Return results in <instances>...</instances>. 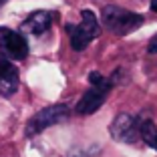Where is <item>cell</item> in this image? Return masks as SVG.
Segmentation results:
<instances>
[{
	"mask_svg": "<svg viewBox=\"0 0 157 157\" xmlns=\"http://www.w3.org/2000/svg\"><path fill=\"white\" fill-rule=\"evenodd\" d=\"M149 52H157V36H153L151 38V42H149V48H147Z\"/></svg>",
	"mask_w": 157,
	"mask_h": 157,
	"instance_id": "cell-10",
	"label": "cell"
},
{
	"mask_svg": "<svg viewBox=\"0 0 157 157\" xmlns=\"http://www.w3.org/2000/svg\"><path fill=\"white\" fill-rule=\"evenodd\" d=\"M111 135L121 143H135L139 139V119H135L129 113L117 115L111 123Z\"/></svg>",
	"mask_w": 157,
	"mask_h": 157,
	"instance_id": "cell-6",
	"label": "cell"
},
{
	"mask_svg": "<svg viewBox=\"0 0 157 157\" xmlns=\"http://www.w3.org/2000/svg\"><path fill=\"white\" fill-rule=\"evenodd\" d=\"M139 139L157 151V127L151 119H139Z\"/></svg>",
	"mask_w": 157,
	"mask_h": 157,
	"instance_id": "cell-9",
	"label": "cell"
},
{
	"mask_svg": "<svg viewBox=\"0 0 157 157\" xmlns=\"http://www.w3.org/2000/svg\"><path fill=\"white\" fill-rule=\"evenodd\" d=\"M2 2H4V0H0V4H2Z\"/></svg>",
	"mask_w": 157,
	"mask_h": 157,
	"instance_id": "cell-12",
	"label": "cell"
},
{
	"mask_svg": "<svg viewBox=\"0 0 157 157\" xmlns=\"http://www.w3.org/2000/svg\"><path fill=\"white\" fill-rule=\"evenodd\" d=\"M52 18L55 14L48 12V10H38V12H33L26 20L22 22V33H28V34H42L46 33L52 24Z\"/></svg>",
	"mask_w": 157,
	"mask_h": 157,
	"instance_id": "cell-8",
	"label": "cell"
},
{
	"mask_svg": "<svg viewBox=\"0 0 157 157\" xmlns=\"http://www.w3.org/2000/svg\"><path fill=\"white\" fill-rule=\"evenodd\" d=\"M67 30H69V36H71V46L75 51H85L89 46V42L99 36L97 16L91 10H83L81 12V24H69Z\"/></svg>",
	"mask_w": 157,
	"mask_h": 157,
	"instance_id": "cell-3",
	"label": "cell"
},
{
	"mask_svg": "<svg viewBox=\"0 0 157 157\" xmlns=\"http://www.w3.org/2000/svg\"><path fill=\"white\" fill-rule=\"evenodd\" d=\"M103 24L115 34H129L143 24V16L119 6H105L103 8Z\"/></svg>",
	"mask_w": 157,
	"mask_h": 157,
	"instance_id": "cell-2",
	"label": "cell"
},
{
	"mask_svg": "<svg viewBox=\"0 0 157 157\" xmlns=\"http://www.w3.org/2000/svg\"><path fill=\"white\" fill-rule=\"evenodd\" d=\"M69 115H71V109L67 105H63V103L44 107V109H40V111H38L36 115L26 123L24 133H26V137H34V135H38L40 131L52 127V125L63 123L65 119H69Z\"/></svg>",
	"mask_w": 157,
	"mask_h": 157,
	"instance_id": "cell-4",
	"label": "cell"
},
{
	"mask_svg": "<svg viewBox=\"0 0 157 157\" xmlns=\"http://www.w3.org/2000/svg\"><path fill=\"white\" fill-rule=\"evenodd\" d=\"M89 83H91V89L78 99L77 107H75V111H77L78 115H93L95 111H99L103 101H105V97L109 95V91H111V87H113L111 81L105 78L101 73H97V71L89 75Z\"/></svg>",
	"mask_w": 157,
	"mask_h": 157,
	"instance_id": "cell-1",
	"label": "cell"
},
{
	"mask_svg": "<svg viewBox=\"0 0 157 157\" xmlns=\"http://www.w3.org/2000/svg\"><path fill=\"white\" fill-rule=\"evenodd\" d=\"M18 69L8 59H0V95L10 97L18 91Z\"/></svg>",
	"mask_w": 157,
	"mask_h": 157,
	"instance_id": "cell-7",
	"label": "cell"
},
{
	"mask_svg": "<svg viewBox=\"0 0 157 157\" xmlns=\"http://www.w3.org/2000/svg\"><path fill=\"white\" fill-rule=\"evenodd\" d=\"M0 52L10 60H22L28 56V42L20 33L0 26Z\"/></svg>",
	"mask_w": 157,
	"mask_h": 157,
	"instance_id": "cell-5",
	"label": "cell"
},
{
	"mask_svg": "<svg viewBox=\"0 0 157 157\" xmlns=\"http://www.w3.org/2000/svg\"><path fill=\"white\" fill-rule=\"evenodd\" d=\"M151 10H155V12H157V0H151Z\"/></svg>",
	"mask_w": 157,
	"mask_h": 157,
	"instance_id": "cell-11",
	"label": "cell"
}]
</instances>
